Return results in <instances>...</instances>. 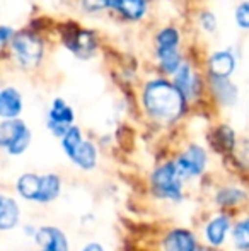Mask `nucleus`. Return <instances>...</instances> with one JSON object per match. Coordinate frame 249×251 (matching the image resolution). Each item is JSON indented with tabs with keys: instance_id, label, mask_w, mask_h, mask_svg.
Masks as SVG:
<instances>
[{
	"instance_id": "nucleus-18",
	"label": "nucleus",
	"mask_w": 249,
	"mask_h": 251,
	"mask_svg": "<svg viewBox=\"0 0 249 251\" xmlns=\"http://www.w3.org/2000/svg\"><path fill=\"white\" fill-rule=\"evenodd\" d=\"M230 246L234 251H249V210L234 219Z\"/></svg>"
},
{
	"instance_id": "nucleus-27",
	"label": "nucleus",
	"mask_w": 249,
	"mask_h": 251,
	"mask_svg": "<svg viewBox=\"0 0 249 251\" xmlns=\"http://www.w3.org/2000/svg\"><path fill=\"white\" fill-rule=\"evenodd\" d=\"M198 23H200V27H202L205 33H215L217 26H219L215 14H213L212 10H203V12H200Z\"/></svg>"
},
{
	"instance_id": "nucleus-32",
	"label": "nucleus",
	"mask_w": 249,
	"mask_h": 251,
	"mask_svg": "<svg viewBox=\"0 0 249 251\" xmlns=\"http://www.w3.org/2000/svg\"><path fill=\"white\" fill-rule=\"evenodd\" d=\"M3 200H5V199H3V197L0 195V208H2V203H3Z\"/></svg>"
},
{
	"instance_id": "nucleus-21",
	"label": "nucleus",
	"mask_w": 249,
	"mask_h": 251,
	"mask_svg": "<svg viewBox=\"0 0 249 251\" xmlns=\"http://www.w3.org/2000/svg\"><path fill=\"white\" fill-rule=\"evenodd\" d=\"M21 210L16 200L5 199L0 208V231H10L19 224Z\"/></svg>"
},
{
	"instance_id": "nucleus-23",
	"label": "nucleus",
	"mask_w": 249,
	"mask_h": 251,
	"mask_svg": "<svg viewBox=\"0 0 249 251\" xmlns=\"http://www.w3.org/2000/svg\"><path fill=\"white\" fill-rule=\"evenodd\" d=\"M82 142H84L82 132H80V128H77V126H70L68 132L62 137V147L68 157H72L73 152L79 149V146Z\"/></svg>"
},
{
	"instance_id": "nucleus-22",
	"label": "nucleus",
	"mask_w": 249,
	"mask_h": 251,
	"mask_svg": "<svg viewBox=\"0 0 249 251\" xmlns=\"http://www.w3.org/2000/svg\"><path fill=\"white\" fill-rule=\"evenodd\" d=\"M157 58H159L160 69L166 74H176L180 70V67L183 65V60H181L180 48H157Z\"/></svg>"
},
{
	"instance_id": "nucleus-24",
	"label": "nucleus",
	"mask_w": 249,
	"mask_h": 251,
	"mask_svg": "<svg viewBox=\"0 0 249 251\" xmlns=\"http://www.w3.org/2000/svg\"><path fill=\"white\" fill-rule=\"evenodd\" d=\"M180 31L176 27H164L157 34V48H180Z\"/></svg>"
},
{
	"instance_id": "nucleus-28",
	"label": "nucleus",
	"mask_w": 249,
	"mask_h": 251,
	"mask_svg": "<svg viewBox=\"0 0 249 251\" xmlns=\"http://www.w3.org/2000/svg\"><path fill=\"white\" fill-rule=\"evenodd\" d=\"M114 0H82V7L87 12H101L104 9L113 7Z\"/></svg>"
},
{
	"instance_id": "nucleus-15",
	"label": "nucleus",
	"mask_w": 249,
	"mask_h": 251,
	"mask_svg": "<svg viewBox=\"0 0 249 251\" xmlns=\"http://www.w3.org/2000/svg\"><path fill=\"white\" fill-rule=\"evenodd\" d=\"M210 142H212L213 149L219 154L232 157L237 144H239V139H237V133L234 132V128H230L229 125H219L213 130Z\"/></svg>"
},
{
	"instance_id": "nucleus-12",
	"label": "nucleus",
	"mask_w": 249,
	"mask_h": 251,
	"mask_svg": "<svg viewBox=\"0 0 249 251\" xmlns=\"http://www.w3.org/2000/svg\"><path fill=\"white\" fill-rule=\"evenodd\" d=\"M40 250L38 251H70L68 239L58 227L45 226L40 227L34 234Z\"/></svg>"
},
{
	"instance_id": "nucleus-6",
	"label": "nucleus",
	"mask_w": 249,
	"mask_h": 251,
	"mask_svg": "<svg viewBox=\"0 0 249 251\" xmlns=\"http://www.w3.org/2000/svg\"><path fill=\"white\" fill-rule=\"evenodd\" d=\"M180 175L184 181L203 176L208 168V151L200 144H189V146L174 159Z\"/></svg>"
},
{
	"instance_id": "nucleus-31",
	"label": "nucleus",
	"mask_w": 249,
	"mask_h": 251,
	"mask_svg": "<svg viewBox=\"0 0 249 251\" xmlns=\"http://www.w3.org/2000/svg\"><path fill=\"white\" fill-rule=\"evenodd\" d=\"M198 251H215V250H210V248H206V246H205V248H200Z\"/></svg>"
},
{
	"instance_id": "nucleus-29",
	"label": "nucleus",
	"mask_w": 249,
	"mask_h": 251,
	"mask_svg": "<svg viewBox=\"0 0 249 251\" xmlns=\"http://www.w3.org/2000/svg\"><path fill=\"white\" fill-rule=\"evenodd\" d=\"M14 40V31L9 26H0V47Z\"/></svg>"
},
{
	"instance_id": "nucleus-30",
	"label": "nucleus",
	"mask_w": 249,
	"mask_h": 251,
	"mask_svg": "<svg viewBox=\"0 0 249 251\" xmlns=\"http://www.w3.org/2000/svg\"><path fill=\"white\" fill-rule=\"evenodd\" d=\"M82 251H104V248L99 245V243H89V245L84 246Z\"/></svg>"
},
{
	"instance_id": "nucleus-14",
	"label": "nucleus",
	"mask_w": 249,
	"mask_h": 251,
	"mask_svg": "<svg viewBox=\"0 0 249 251\" xmlns=\"http://www.w3.org/2000/svg\"><path fill=\"white\" fill-rule=\"evenodd\" d=\"M210 91L224 108H230L239 100V87L230 79H210Z\"/></svg>"
},
{
	"instance_id": "nucleus-1",
	"label": "nucleus",
	"mask_w": 249,
	"mask_h": 251,
	"mask_svg": "<svg viewBox=\"0 0 249 251\" xmlns=\"http://www.w3.org/2000/svg\"><path fill=\"white\" fill-rule=\"evenodd\" d=\"M145 111L159 122H176L186 108V100L173 82L166 79L150 80L142 96Z\"/></svg>"
},
{
	"instance_id": "nucleus-8",
	"label": "nucleus",
	"mask_w": 249,
	"mask_h": 251,
	"mask_svg": "<svg viewBox=\"0 0 249 251\" xmlns=\"http://www.w3.org/2000/svg\"><path fill=\"white\" fill-rule=\"evenodd\" d=\"M237 69V56L232 50H217L206 60L208 79H230Z\"/></svg>"
},
{
	"instance_id": "nucleus-4",
	"label": "nucleus",
	"mask_w": 249,
	"mask_h": 251,
	"mask_svg": "<svg viewBox=\"0 0 249 251\" xmlns=\"http://www.w3.org/2000/svg\"><path fill=\"white\" fill-rule=\"evenodd\" d=\"M213 203L219 210L229 214H243L249 210V185L244 183H226L213 193Z\"/></svg>"
},
{
	"instance_id": "nucleus-16",
	"label": "nucleus",
	"mask_w": 249,
	"mask_h": 251,
	"mask_svg": "<svg viewBox=\"0 0 249 251\" xmlns=\"http://www.w3.org/2000/svg\"><path fill=\"white\" fill-rule=\"evenodd\" d=\"M23 111V96L16 87H5L0 91V118L17 120Z\"/></svg>"
},
{
	"instance_id": "nucleus-3",
	"label": "nucleus",
	"mask_w": 249,
	"mask_h": 251,
	"mask_svg": "<svg viewBox=\"0 0 249 251\" xmlns=\"http://www.w3.org/2000/svg\"><path fill=\"white\" fill-rule=\"evenodd\" d=\"M234 215L229 212L217 210L215 214H212L206 222L203 224L202 234H203V243L206 248L210 250H222L224 246H227L230 243V234H232V226H234Z\"/></svg>"
},
{
	"instance_id": "nucleus-9",
	"label": "nucleus",
	"mask_w": 249,
	"mask_h": 251,
	"mask_svg": "<svg viewBox=\"0 0 249 251\" xmlns=\"http://www.w3.org/2000/svg\"><path fill=\"white\" fill-rule=\"evenodd\" d=\"M173 84L178 87V91L183 94V98L188 102L195 101L202 94V79L189 63H183L180 67V70L174 74Z\"/></svg>"
},
{
	"instance_id": "nucleus-5",
	"label": "nucleus",
	"mask_w": 249,
	"mask_h": 251,
	"mask_svg": "<svg viewBox=\"0 0 249 251\" xmlns=\"http://www.w3.org/2000/svg\"><path fill=\"white\" fill-rule=\"evenodd\" d=\"M31 144V132L21 120L0 122V147L10 155H21Z\"/></svg>"
},
{
	"instance_id": "nucleus-7",
	"label": "nucleus",
	"mask_w": 249,
	"mask_h": 251,
	"mask_svg": "<svg viewBox=\"0 0 249 251\" xmlns=\"http://www.w3.org/2000/svg\"><path fill=\"white\" fill-rule=\"evenodd\" d=\"M12 48L16 53L17 62L26 69H34L41 63L43 58V41L33 33H23L16 34L12 40Z\"/></svg>"
},
{
	"instance_id": "nucleus-10",
	"label": "nucleus",
	"mask_w": 249,
	"mask_h": 251,
	"mask_svg": "<svg viewBox=\"0 0 249 251\" xmlns=\"http://www.w3.org/2000/svg\"><path fill=\"white\" fill-rule=\"evenodd\" d=\"M73 109L65 101L57 98L51 102L50 113H48V128L57 137H63L68 132L70 126H73Z\"/></svg>"
},
{
	"instance_id": "nucleus-20",
	"label": "nucleus",
	"mask_w": 249,
	"mask_h": 251,
	"mask_svg": "<svg viewBox=\"0 0 249 251\" xmlns=\"http://www.w3.org/2000/svg\"><path fill=\"white\" fill-rule=\"evenodd\" d=\"M113 9H116L126 19L138 21L147 10V0H114Z\"/></svg>"
},
{
	"instance_id": "nucleus-11",
	"label": "nucleus",
	"mask_w": 249,
	"mask_h": 251,
	"mask_svg": "<svg viewBox=\"0 0 249 251\" xmlns=\"http://www.w3.org/2000/svg\"><path fill=\"white\" fill-rule=\"evenodd\" d=\"M63 43L72 53H75L80 58H89L91 55L96 50V38L91 31L86 29H73L67 31L65 38H63Z\"/></svg>"
},
{
	"instance_id": "nucleus-17",
	"label": "nucleus",
	"mask_w": 249,
	"mask_h": 251,
	"mask_svg": "<svg viewBox=\"0 0 249 251\" xmlns=\"http://www.w3.org/2000/svg\"><path fill=\"white\" fill-rule=\"evenodd\" d=\"M17 192L23 199L31 201H40L41 203V193H43V176L34 175V173H26L17 179L16 185Z\"/></svg>"
},
{
	"instance_id": "nucleus-26",
	"label": "nucleus",
	"mask_w": 249,
	"mask_h": 251,
	"mask_svg": "<svg viewBox=\"0 0 249 251\" xmlns=\"http://www.w3.org/2000/svg\"><path fill=\"white\" fill-rule=\"evenodd\" d=\"M234 23L239 29L249 31V0H243L234 9Z\"/></svg>"
},
{
	"instance_id": "nucleus-19",
	"label": "nucleus",
	"mask_w": 249,
	"mask_h": 251,
	"mask_svg": "<svg viewBox=\"0 0 249 251\" xmlns=\"http://www.w3.org/2000/svg\"><path fill=\"white\" fill-rule=\"evenodd\" d=\"M73 161V164L79 166L84 171H91V169L96 168L97 164V149L92 142L89 140H84L79 146V149L73 152V155L70 157Z\"/></svg>"
},
{
	"instance_id": "nucleus-25",
	"label": "nucleus",
	"mask_w": 249,
	"mask_h": 251,
	"mask_svg": "<svg viewBox=\"0 0 249 251\" xmlns=\"http://www.w3.org/2000/svg\"><path fill=\"white\" fill-rule=\"evenodd\" d=\"M232 159H234V162H236V166L241 169V171L249 175V139L239 140V144H237Z\"/></svg>"
},
{
	"instance_id": "nucleus-2",
	"label": "nucleus",
	"mask_w": 249,
	"mask_h": 251,
	"mask_svg": "<svg viewBox=\"0 0 249 251\" xmlns=\"http://www.w3.org/2000/svg\"><path fill=\"white\" fill-rule=\"evenodd\" d=\"M184 179L180 175L174 161L159 166L152 175V188L159 199L181 201L184 195Z\"/></svg>"
},
{
	"instance_id": "nucleus-13",
	"label": "nucleus",
	"mask_w": 249,
	"mask_h": 251,
	"mask_svg": "<svg viewBox=\"0 0 249 251\" xmlns=\"http://www.w3.org/2000/svg\"><path fill=\"white\" fill-rule=\"evenodd\" d=\"M200 243L193 231L186 227L173 229L164 239V251H198Z\"/></svg>"
}]
</instances>
